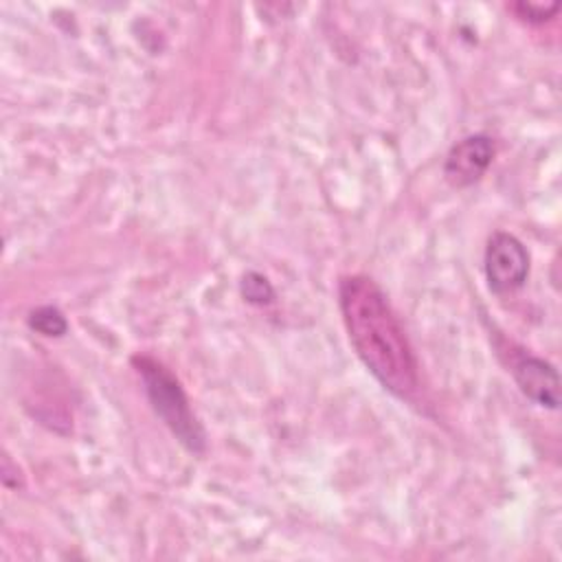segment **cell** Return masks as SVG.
Segmentation results:
<instances>
[{"label":"cell","mask_w":562,"mask_h":562,"mask_svg":"<svg viewBox=\"0 0 562 562\" xmlns=\"http://www.w3.org/2000/svg\"><path fill=\"white\" fill-rule=\"evenodd\" d=\"M338 307L349 342L371 375L395 397L419 391V364L384 290L367 274L338 281Z\"/></svg>","instance_id":"6da1fadb"},{"label":"cell","mask_w":562,"mask_h":562,"mask_svg":"<svg viewBox=\"0 0 562 562\" xmlns=\"http://www.w3.org/2000/svg\"><path fill=\"white\" fill-rule=\"evenodd\" d=\"M132 364L136 367L145 384V395L160 422L189 452L204 454L206 432L195 417L180 380L162 362L145 353L134 356Z\"/></svg>","instance_id":"7a4b0ae2"},{"label":"cell","mask_w":562,"mask_h":562,"mask_svg":"<svg viewBox=\"0 0 562 562\" xmlns=\"http://www.w3.org/2000/svg\"><path fill=\"white\" fill-rule=\"evenodd\" d=\"M483 270L487 288L494 294H512L522 288L529 277V252L516 235L507 231H496L487 239Z\"/></svg>","instance_id":"3957f363"},{"label":"cell","mask_w":562,"mask_h":562,"mask_svg":"<svg viewBox=\"0 0 562 562\" xmlns=\"http://www.w3.org/2000/svg\"><path fill=\"white\" fill-rule=\"evenodd\" d=\"M494 140L485 134H470L454 143L443 160L446 180L457 187H470L483 178L494 160Z\"/></svg>","instance_id":"277c9868"},{"label":"cell","mask_w":562,"mask_h":562,"mask_svg":"<svg viewBox=\"0 0 562 562\" xmlns=\"http://www.w3.org/2000/svg\"><path fill=\"white\" fill-rule=\"evenodd\" d=\"M509 371L522 391L531 402L544 408H558L560 404V375L551 362L544 358H538L533 353L520 351L512 356Z\"/></svg>","instance_id":"5b68a950"},{"label":"cell","mask_w":562,"mask_h":562,"mask_svg":"<svg viewBox=\"0 0 562 562\" xmlns=\"http://www.w3.org/2000/svg\"><path fill=\"white\" fill-rule=\"evenodd\" d=\"M29 327L35 329L42 336L48 338H59L68 331V321L66 316L53 307V305H40L29 314Z\"/></svg>","instance_id":"8992f818"},{"label":"cell","mask_w":562,"mask_h":562,"mask_svg":"<svg viewBox=\"0 0 562 562\" xmlns=\"http://www.w3.org/2000/svg\"><path fill=\"white\" fill-rule=\"evenodd\" d=\"M239 290H241V296L252 305H268L274 299V290H272L270 281L255 270H250L241 277Z\"/></svg>","instance_id":"52a82bcc"},{"label":"cell","mask_w":562,"mask_h":562,"mask_svg":"<svg viewBox=\"0 0 562 562\" xmlns=\"http://www.w3.org/2000/svg\"><path fill=\"white\" fill-rule=\"evenodd\" d=\"M509 9L522 22L544 24V22H549L560 11V4L558 2H551V4H542V2H514Z\"/></svg>","instance_id":"ba28073f"}]
</instances>
